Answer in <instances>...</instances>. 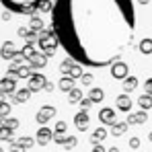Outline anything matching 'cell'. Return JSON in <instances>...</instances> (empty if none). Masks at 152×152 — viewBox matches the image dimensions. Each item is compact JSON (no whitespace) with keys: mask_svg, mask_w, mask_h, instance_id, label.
Here are the masks:
<instances>
[{"mask_svg":"<svg viewBox=\"0 0 152 152\" xmlns=\"http://www.w3.org/2000/svg\"><path fill=\"white\" fill-rule=\"evenodd\" d=\"M51 117H56V107H53V105H43V107L37 111V115H35V119H37L39 126H45Z\"/></svg>","mask_w":152,"mask_h":152,"instance_id":"9c48e42d","label":"cell"},{"mask_svg":"<svg viewBox=\"0 0 152 152\" xmlns=\"http://www.w3.org/2000/svg\"><path fill=\"white\" fill-rule=\"evenodd\" d=\"M129 148H132V150H138V148H140V138H138V136L129 138Z\"/></svg>","mask_w":152,"mask_h":152,"instance_id":"8d00e7d4","label":"cell"},{"mask_svg":"<svg viewBox=\"0 0 152 152\" xmlns=\"http://www.w3.org/2000/svg\"><path fill=\"white\" fill-rule=\"evenodd\" d=\"M0 101H2V95H0Z\"/></svg>","mask_w":152,"mask_h":152,"instance_id":"7dc6e473","label":"cell"},{"mask_svg":"<svg viewBox=\"0 0 152 152\" xmlns=\"http://www.w3.org/2000/svg\"><path fill=\"white\" fill-rule=\"evenodd\" d=\"M29 66L33 68V72H39L41 68L48 66V56H45L43 51H35V56L29 60Z\"/></svg>","mask_w":152,"mask_h":152,"instance_id":"30bf717a","label":"cell"},{"mask_svg":"<svg viewBox=\"0 0 152 152\" xmlns=\"http://www.w3.org/2000/svg\"><path fill=\"white\" fill-rule=\"evenodd\" d=\"M37 45H39V50L43 51L48 58L56 53L58 45H60V41H58V35L53 33V29H50V31H41V33H39V41H37Z\"/></svg>","mask_w":152,"mask_h":152,"instance_id":"3957f363","label":"cell"},{"mask_svg":"<svg viewBox=\"0 0 152 152\" xmlns=\"http://www.w3.org/2000/svg\"><path fill=\"white\" fill-rule=\"evenodd\" d=\"M132 99H129V95H126V93H121L117 99H115V107L119 109V111H124V113H129L132 111Z\"/></svg>","mask_w":152,"mask_h":152,"instance_id":"4fadbf2b","label":"cell"},{"mask_svg":"<svg viewBox=\"0 0 152 152\" xmlns=\"http://www.w3.org/2000/svg\"><path fill=\"white\" fill-rule=\"evenodd\" d=\"M127 121H117V124H115V126L111 127V132H109V134H111V136H115V138H119V136H124V134H126L127 132Z\"/></svg>","mask_w":152,"mask_h":152,"instance_id":"44dd1931","label":"cell"},{"mask_svg":"<svg viewBox=\"0 0 152 152\" xmlns=\"http://www.w3.org/2000/svg\"><path fill=\"white\" fill-rule=\"evenodd\" d=\"M127 126H144L146 121H148V111H136V113H129L127 115Z\"/></svg>","mask_w":152,"mask_h":152,"instance_id":"7c38bea8","label":"cell"},{"mask_svg":"<svg viewBox=\"0 0 152 152\" xmlns=\"http://www.w3.org/2000/svg\"><path fill=\"white\" fill-rule=\"evenodd\" d=\"M138 2H140V4H148V0H138Z\"/></svg>","mask_w":152,"mask_h":152,"instance_id":"ee69618b","label":"cell"},{"mask_svg":"<svg viewBox=\"0 0 152 152\" xmlns=\"http://www.w3.org/2000/svg\"><path fill=\"white\" fill-rule=\"evenodd\" d=\"M12 134H15V132H10L8 127L0 126V142H8V144H10V142L15 140V138H12Z\"/></svg>","mask_w":152,"mask_h":152,"instance_id":"4316f807","label":"cell"},{"mask_svg":"<svg viewBox=\"0 0 152 152\" xmlns=\"http://www.w3.org/2000/svg\"><path fill=\"white\" fill-rule=\"evenodd\" d=\"M53 88H56V84H53V82H50V80H48V84H45V88H43V91H45V93H51V91H53Z\"/></svg>","mask_w":152,"mask_h":152,"instance_id":"60d3db41","label":"cell"},{"mask_svg":"<svg viewBox=\"0 0 152 152\" xmlns=\"http://www.w3.org/2000/svg\"><path fill=\"white\" fill-rule=\"evenodd\" d=\"M138 84H140V82H138V78L129 74V76L126 78V80H124V84H121V86H124V93H126V95H129V93H134V91L138 88Z\"/></svg>","mask_w":152,"mask_h":152,"instance_id":"ac0fdd59","label":"cell"},{"mask_svg":"<svg viewBox=\"0 0 152 152\" xmlns=\"http://www.w3.org/2000/svg\"><path fill=\"white\" fill-rule=\"evenodd\" d=\"M144 93L152 97V76H150V78H146V82H144Z\"/></svg>","mask_w":152,"mask_h":152,"instance_id":"74e56055","label":"cell"},{"mask_svg":"<svg viewBox=\"0 0 152 152\" xmlns=\"http://www.w3.org/2000/svg\"><path fill=\"white\" fill-rule=\"evenodd\" d=\"M35 142L39 146H48L50 142H53V129H50L45 126H39V129L35 132Z\"/></svg>","mask_w":152,"mask_h":152,"instance_id":"ba28073f","label":"cell"},{"mask_svg":"<svg viewBox=\"0 0 152 152\" xmlns=\"http://www.w3.org/2000/svg\"><path fill=\"white\" fill-rule=\"evenodd\" d=\"M76 144H78V138H76L74 134H68L66 142H64V150H72V148H76Z\"/></svg>","mask_w":152,"mask_h":152,"instance_id":"83f0119b","label":"cell"},{"mask_svg":"<svg viewBox=\"0 0 152 152\" xmlns=\"http://www.w3.org/2000/svg\"><path fill=\"white\" fill-rule=\"evenodd\" d=\"M17 53H19V51L15 50V43H12V41H6V43L2 45V50H0V56H2V60H8V62H12Z\"/></svg>","mask_w":152,"mask_h":152,"instance_id":"9a60e30c","label":"cell"},{"mask_svg":"<svg viewBox=\"0 0 152 152\" xmlns=\"http://www.w3.org/2000/svg\"><path fill=\"white\" fill-rule=\"evenodd\" d=\"M91 105H93V101H91L88 97H86V99H82V101H80V111H88V109H91Z\"/></svg>","mask_w":152,"mask_h":152,"instance_id":"e575fe53","label":"cell"},{"mask_svg":"<svg viewBox=\"0 0 152 152\" xmlns=\"http://www.w3.org/2000/svg\"><path fill=\"white\" fill-rule=\"evenodd\" d=\"M0 60H2V56H0Z\"/></svg>","mask_w":152,"mask_h":152,"instance_id":"c3c4849f","label":"cell"},{"mask_svg":"<svg viewBox=\"0 0 152 152\" xmlns=\"http://www.w3.org/2000/svg\"><path fill=\"white\" fill-rule=\"evenodd\" d=\"M68 136V134H66ZM66 136H60V134H53V142L58 144V146H62L64 148V142H66Z\"/></svg>","mask_w":152,"mask_h":152,"instance_id":"d590c367","label":"cell"},{"mask_svg":"<svg viewBox=\"0 0 152 152\" xmlns=\"http://www.w3.org/2000/svg\"><path fill=\"white\" fill-rule=\"evenodd\" d=\"M31 31H43V21L41 19H33L31 21Z\"/></svg>","mask_w":152,"mask_h":152,"instance_id":"d6a6232c","label":"cell"},{"mask_svg":"<svg viewBox=\"0 0 152 152\" xmlns=\"http://www.w3.org/2000/svg\"><path fill=\"white\" fill-rule=\"evenodd\" d=\"M0 152H4V148H2V146H0Z\"/></svg>","mask_w":152,"mask_h":152,"instance_id":"bcb514c9","label":"cell"},{"mask_svg":"<svg viewBox=\"0 0 152 152\" xmlns=\"http://www.w3.org/2000/svg\"><path fill=\"white\" fill-rule=\"evenodd\" d=\"M91 152H107V148H105L103 144H95V146H93V150H91Z\"/></svg>","mask_w":152,"mask_h":152,"instance_id":"ab89813d","label":"cell"},{"mask_svg":"<svg viewBox=\"0 0 152 152\" xmlns=\"http://www.w3.org/2000/svg\"><path fill=\"white\" fill-rule=\"evenodd\" d=\"M66 129H68V124L64 121V119H60L56 127H53V134H60V136H66Z\"/></svg>","mask_w":152,"mask_h":152,"instance_id":"f546056e","label":"cell"},{"mask_svg":"<svg viewBox=\"0 0 152 152\" xmlns=\"http://www.w3.org/2000/svg\"><path fill=\"white\" fill-rule=\"evenodd\" d=\"M45 84H48V78L41 74V72H33V76L27 80V88H29L31 93H39V91H43Z\"/></svg>","mask_w":152,"mask_h":152,"instance_id":"277c9868","label":"cell"},{"mask_svg":"<svg viewBox=\"0 0 152 152\" xmlns=\"http://www.w3.org/2000/svg\"><path fill=\"white\" fill-rule=\"evenodd\" d=\"M58 88H60V93H70L76 88V80L70 76H62L60 82H58Z\"/></svg>","mask_w":152,"mask_h":152,"instance_id":"2e32d148","label":"cell"},{"mask_svg":"<svg viewBox=\"0 0 152 152\" xmlns=\"http://www.w3.org/2000/svg\"><path fill=\"white\" fill-rule=\"evenodd\" d=\"M17 91L19 88H17V80L15 78H8V76L0 78V95L2 97H12Z\"/></svg>","mask_w":152,"mask_h":152,"instance_id":"52a82bcc","label":"cell"},{"mask_svg":"<svg viewBox=\"0 0 152 152\" xmlns=\"http://www.w3.org/2000/svg\"><path fill=\"white\" fill-rule=\"evenodd\" d=\"M136 103H138V107H140L142 111H150V109H152V97H150V95H146V93L140 95Z\"/></svg>","mask_w":152,"mask_h":152,"instance_id":"ffe728a7","label":"cell"},{"mask_svg":"<svg viewBox=\"0 0 152 152\" xmlns=\"http://www.w3.org/2000/svg\"><path fill=\"white\" fill-rule=\"evenodd\" d=\"M107 152H119V148L117 146H111V148H107Z\"/></svg>","mask_w":152,"mask_h":152,"instance_id":"7bdbcfd3","label":"cell"},{"mask_svg":"<svg viewBox=\"0 0 152 152\" xmlns=\"http://www.w3.org/2000/svg\"><path fill=\"white\" fill-rule=\"evenodd\" d=\"M109 136V132H107V127L101 126V127H97L93 134H91V144L95 146V144H103V140Z\"/></svg>","mask_w":152,"mask_h":152,"instance_id":"e0dca14e","label":"cell"},{"mask_svg":"<svg viewBox=\"0 0 152 152\" xmlns=\"http://www.w3.org/2000/svg\"><path fill=\"white\" fill-rule=\"evenodd\" d=\"M45 0H0V4L15 15H33L35 10L41 8Z\"/></svg>","mask_w":152,"mask_h":152,"instance_id":"7a4b0ae2","label":"cell"},{"mask_svg":"<svg viewBox=\"0 0 152 152\" xmlns=\"http://www.w3.org/2000/svg\"><path fill=\"white\" fill-rule=\"evenodd\" d=\"M148 140H150V142H152V132H150V134H148Z\"/></svg>","mask_w":152,"mask_h":152,"instance_id":"f6af8a7d","label":"cell"},{"mask_svg":"<svg viewBox=\"0 0 152 152\" xmlns=\"http://www.w3.org/2000/svg\"><path fill=\"white\" fill-rule=\"evenodd\" d=\"M93 82H95V76L91 74V72H84L82 78H80V84H84V86H88V88L93 86Z\"/></svg>","mask_w":152,"mask_h":152,"instance_id":"4dcf8cb0","label":"cell"},{"mask_svg":"<svg viewBox=\"0 0 152 152\" xmlns=\"http://www.w3.org/2000/svg\"><path fill=\"white\" fill-rule=\"evenodd\" d=\"M109 70H111V76H113L115 80H121V82L129 76V66H127L124 60H119V62L111 64V66H109Z\"/></svg>","mask_w":152,"mask_h":152,"instance_id":"5b68a950","label":"cell"},{"mask_svg":"<svg viewBox=\"0 0 152 152\" xmlns=\"http://www.w3.org/2000/svg\"><path fill=\"white\" fill-rule=\"evenodd\" d=\"M51 29L68 58L84 68H107L134 43V0H53Z\"/></svg>","mask_w":152,"mask_h":152,"instance_id":"6da1fadb","label":"cell"},{"mask_svg":"<svg viewBox=\"0 0 152 152\" xmlns=\"http://www.w3.org/2000/svg\"><path fill=\"white\" fill-rule=\"evenodd\" d=\"M88 99L93 103H101L105 99V91H103L101 86H91L88 88Z\"/></svg>","mask_w":152,"mask_h":152,"instance_id":"d6986e66","label":"cell"},{"mask_svg":"<svg viewBox=\"0 0 152 152\" xmlns=\"http://www.w3.org/2000/svg\"><path fill=\"white\" fill-rule=\"evenodd\" d=\"M10 117V101H0V119Z\"/></svg>","mask_w":152,"mask_h":152,"instance_id":"f1b7e54d","label":"cell"},{"mask_svg":"<svg viewBox=\"0 0 152 152\" xmlns=\"http://www.w3.org/2000/svg\"><path fill=\"white\" fill-rule=\"evenodd\" d=\"M17 142H19V144H21V146H23L25 150H31V148H33V146L37 144V142H35V138H31V136H21V138H19Z\"/></svg>","mask_w":152,"mask_h":152,"instance_id":"d4e9b609","label":"cell"},{"mask_svg":"<svg viewBox=\"0 0 152 152\" xmlns=\"http://www.w3.org/2000/svg\"><path fill=\"white\" fill-rule=\"evenodd\" d=\"M10 152H27V150L17 142V140H12V142H10Z\"/></svg>","mask_w":152,"mask_h":152,"instance_id":"836d02e7","label":"cell"},{"mask_svg":"<svg viewBox=\"0 0 152 152\" xmlns=\"http://www.w3.org/2000/svg\"><path fill=\"white\" fill-rule=\"evenodd\" d=\"M138 50H140V53H144V56H150L152 53V39L150 37H144V39L138 43Z\"/></svg>","mask_w":152,"mask_h":152,"instance_id":"603a6c76","label":"cell"},{"mask_svg":"<svg viewBox=\"0 0 152 152\" xmlns=\"http://www.w3.org/2000/svg\"><path fill=\"white\" fill-rule=\"evenodd\" d=\"M99 121H101V126H109L113 127L117 124V113H115V109L113 107H103L101 111H99Z\"/></svg>","mask_w":152,"mask_h":152,"instance_id":"8992f818","label":"cell"},{"mask_svg":"<svg viewBox=\"0 0 152 152\" xmlns=\"http://www.w3.org/2000/svg\"><path fill=\"white\" fill-rule=\"evenodd\" d=\"M27 33H29L27 29H19V35H21V37H27Z\"/></svg>","mask_w":152,"mask_h":152,"instance_id":"b9f144b4","label":"cell"},{"mask_svg":"<svg viewBox=\"0 0 152 152\" xmlns=\"http://www.w3.org/2000/svg\"><path fill=\"white\" fill-rule=\"evenodd\" d=\"M21 53L25 56V58H27V62H29V60H31V58L35 56V50H33V43H27L25 48L21 50Z\"/></svg>","mask_w":152,"mask_h":152,"instance_id":"1f68e13d","label":"cell"},{"mask_svg":"<svg viewBox=\"0 0 152 152\" xmlns=\"http://www.w3.org/2000/svg\"><path fill=\"white\" fill-rule=\"evenodd\" d=\"M2 126L8 127L10 132H17L21 124H19V119H17V117H4V119H2Z\"/></svg>","mask_w":152,"mask_h":152,"instance_id":"cb8c5ba5","label":"cell"},{"mask_svg":"<svg viewBox=\"0 0 152 152\" xmlns=\"http://www.w3.org/2000/svg\"><path fill=\"white\" fill-rule=\"evenodd\" d=\"M31 95H33V93H31L27 86H23V88H19V91H17V93L10 97V103H15V105H21V103L29 101V99H31Z\"/></svg>","mask_w":152,"mask_h":152,"instance_id":"5bb4252c","label":"cell"},{"mask_svg":"<svg viewBox=\"0 0 152 152\" xmlns=\"http://www.w3.org/2000/svg\"><path fill=\"white\" fill-rule=\"evenodd\" d=\"M25 39L29 41V43H33V41H39V35H37L35 31H29V33H27V37H25Z\"/></svg>","mask_w":152,"mask_h":152,"instance_id":"f35d334b","label":"cell"},{"mask_svg":"<svg viewBox=\"0 0 152 152\" xmlns=\"http://www.w3.org/2000/svg\"><path fill=\"white\" fill-rule=\"evenodd\" d=\"M82 99H84V95H82V91H80L78 86H76L74 91L68 93V103H70V105H80Z\"/></svg>","mask_w":152,"mask_h":152,"instance_id":"7402d4cb","label":"cell"},{"mask_svg":"<svg viewBox=\"0 0 152 152\" xmlns=\"http://www.w3.org/2000/svg\"><path fill=\"white\" fill-rule=\"evenodd\" d=\"M74 126L78 132H86L91 126V117H88V111H78L74 115Z\"/></svg>","mask_w":152,"mask_h":152,"instance_id":"8fae6325","label":"cell"},{"mask_svg":"<svg viewBox=\"0 0 152 152\" xmlns=\"http://www.w3.org/2000/svg\"><path fill=\"white\" fill-rule=\"evenodd\" d=\"M74 64H76V62L72 60V58H66V60H64V62L60 64V72H62L64 76H68V74H70V70H72V66H74Z\"/></svg>","mask_w":152,"mask_h":152,"instance_id":"484cf974","label":"cell"}]
</instances>
